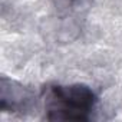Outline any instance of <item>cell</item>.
Here are the masks:
<instances>
[{"instance_id":"1","label":"cell","mask_w":122,"mask_h":122,"mask_svg":"<svg viewBox=\"0 0 122 122\" xmlns=\"http://www.w3.org/2000/svg\"><path fill=\"white\" fill-rule=\"evenodd\" d=\"M95 101V93L85 85L53 86L47 101V118L50 121H88Z\"/></svg>"},{"instance_id":"2","label":"cell","mask_w":122,"mask_h":122,"mask_svg":"<svg viewBox=\"0 0 122 122\" xmlns=\"http://www.w3.org/2000/svg\"><path fill=\"white\" fill-rule=\"evenodd\" d=\"M69 2H73V0H69Z\"/></svg>"}]
</instances>
